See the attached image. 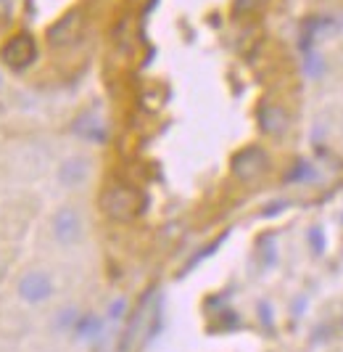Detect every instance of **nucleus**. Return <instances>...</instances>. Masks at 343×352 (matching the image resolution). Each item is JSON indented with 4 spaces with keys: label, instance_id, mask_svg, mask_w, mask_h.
I'll list each match as a JSON object with an SVG mask.
<instances>
[{
    "label": "nucleus",
    "instance_id": "3",
    "mask_svg": "<svg viewBox=\"0 0 343 352\" xmlns=\"http://www.w3.org/2000/svg\"><path fill=\"white\" fill-rule=\"evenodd\" d=\"M53 239L61 244V247H74L80 239H82V217L80 212L64 207L53 214Z\"/></svg>",
    "mask_w": 343,
    "mask_h": 352
},
{
    "label": "nucleus",
    "instance_id": "16",
    "mask_svg": "<svg viewBox=\"0 0 343 352\" xmlns=\"http://www.w3.org/2000/svg\"><path fill=\"white\" fill-rule=\"evenodd\" d=\"M0 276H3V263H0Z\"/></svg>",
    "mask_w": 343,
    "mask_h": 352
},
{
    "label": "nucleus",
    "instance_id": "14",
    "mask_svg": "<svg viewBox=\"0 0 343 352\" xmlns=\"http://www.w3.org/2000/svg\"><path fill=\"white\" fill-rule=\"evenodd\" d=\"M124 307H127V302H124V300L111 302V313H108V316H111V318H114V320H117V318L124 316Z\"/></svg>",
    "mask_w": 343,
    "mask_h": 352
},
{
    "label": "nucleus",
    "instance_id": "1",
    "mask_svg": "<svg viewBox=\"0 0 343 352\" xmlns=\"http://www.w3.org/2000/svg\"><path fill=\"white\" fill-rule=\"evenodd\" d=\"M101 210L108 220L130 223L143 210V196L132 186H108L101 194Z\"/></svg>",
    "mask_w": 343,
    "mask_h": 352
},
{
    "label": "nucleus",
    "instance_id": "6",
    "mask_svg": "<svg viewBox=\"0 0 343 352\" xmlns=\"http://www.w3.org/2000/svg\"><path fill=\"white\" fill-rule=\"evenodd\" d=\"M267 170V154L259 146H248L233 157V175L240 180H254Z\"/></svg>",
    "mask_w": 343,
    "mask_h": 352
},
{
    "label": "nucleus",
    "instance_id": "13",
    "mask_svg": "<svg viewBox=\"0 0 343 352\" xmlns=\"http://www.w3.org/2000/svg\"><path fill=\"white\" fill-rule=\"evenodd\" d=\"M304 69H307L309 77H314V80H317V77L322 74V69H325V64H322V58H320L317 53H309V56H307V64H304Z\"/></svg>",
    "mask_w": 343,
    "mask_h": 352
},
{
    "label": "nucleus",
    "instance_id": "2",
    "mask_svg": "<svg viewBox=\"0 0 343 352\" xmlns=\"http://www.w3.org/2000/svg\"><path fill=\"white\" fill-rule=\"evenodd\" d=\"M0 56H3V61H5L11 69H27L34 61V56H37V45H34L32 35L19 32V35H14L3 45Z\"/></svg>",
    "mask_w": 343,
    "mask_h": 352
},
{
    "label": "nucleus",
    "instance_id": "11",
    "mask_svg": "<svg viewBox=\"0 0 343 352\" xmlns=\"http://www.w3.org/2000/svg\"><path fill=\"white\" fill-rule=\"evenodd\" d=\"M264 0H233V14L235 16H243V14H254L261 8Z\"/></svg>",
    "mask_w": 343,
    "mask_h": 352
},
{
    "label": "nucleus",
    "instance_id": "5",
    "mask_svg": "<svg viewBox=\"0 0 343 352\" xmlns=\"http://www.w3.org/2000/svg\"><path fill=\"white\" fill-rule=\"evenodd\" d=\"M19 297L29 305H40V302L51 300L53 297V281L48 273L43 270H29L21 276L19 281Z\"/></svg>",
    "mask_w": 343,
    "mask_h": 352
},
{
    "label": "nucleus",
    "instance_id": "17",
    "mask_svg": "<svg viewBox=\"0 0 343 352\" xmlns=\"http://www.w3.org/2000/svg\"><path fill=\"white\" fill-rule=\"evenodd\" d=\"M135 3H140V0H135Z\"/></svg>",
    "mask_w": 343,
    "mask_h": 352
},
{
    "label": "nucleus",
    "instance_id": "9",
    "mask_svg": "<svg viewBox=\"0 0 343 352\" xmlns=\"http://www.w3.org/2000/svg\"><path fill=\"white\" fill-rule=\"evenodd\" d=\"M74 133L93 143H106V127H103L101 120L93 117V114H82V117L74 122Z\"/></svg>",
    "mask_w": 343,
    "mask_h": 352
},
{
    "label": "nucleus",
    "instance_id": "12",
    "mask_svg": "<svg viewBox=\"0 0 343 352\" xmlns=\"http://www.w3.org/2000/svg\"><path fill=\"white\" fill-rule=\"evenodd\" d=\"M309 244L314 249V254H325V230L320 228V226H314V228L309 230Z\"/></svg>",
    "mask_w": 343,
    "mask_h": 352
},
{
    "label": "nucleus",
    "instance_id": "7",
    "mask_svg": "<svg viewBox=\"0 0 343 352\" xmlns=\"http://www.w3.org/2000/svg\"><path fill=\"white\" fill-rule=\"evenodd\" d=\"M90 175V162L85 157H69L61 162V167H58V180H61V186H67V188H77V186H82Z\"/></svg>",
    "mask_w": 343,
    "mask_h": 352
},
{
    "label": "nucleus",
    "instance_id": "10",
    "mask_svg": "<svg viewBox=\"0 0 343 352\" xmlns=\"http://www.w3.org/2000/svg\"><path fill=\"white\" fill-rule=\"evenodd\" d=\"M101 329H103V323L98 316H82L74 323V331H77L80 339H95V336L101 334Z\"/></svg>",
    "mask_w": 343,
    "mask_h": 352
},
{
    "label": "nucleus",
    "instance_id": "4",
    "mask_svg": "<svg viewBox=\"0 0 343 352\" xmlns=\"http://www.w3.org/2000/svg\"><path fill=\"white\" fill-rule=\"evenodd\" d=\"M82 24H85V14H82V11H77V8H74V11H67V14L48 30V43H51L53 48L71 45V43L80 37V32H82Z\"/></svg>",
    "mask_w": 343,
    "mask_h": 352
},
{
    "label": "nucleus",
    "instance_id": "15",
    "mask_svg": "<svg viewBox=\"0 0 343 352\" xmlns=\"http://www.w3.org/2000/svg\"><path fill=\"white\" fill-rule=\"evenodd\" d=\"M11 14V0H0V19Z\"/></svg>",
    "mask_w": 343,
    "mask_h": 352
},
{
    "label": "nucleus",
    "instance_id": "8",
    "mask_svg": "<svg viewBox=\"0 0 343 352\" xmlns=\"http://www.w3.org/2000/svg\"><path fill=\"white\" fill-rule=\"evenodd\" d=\"M259 124H261V130L267 133V135H283L285 130H288V114L280 109V106H261V111H259Z\"/></svg>",
    "mask_w": 343,
    "mask_h": 352
}]
</instances>
